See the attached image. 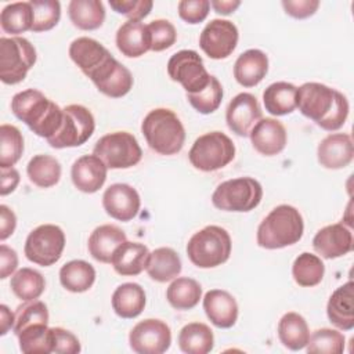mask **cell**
<instances>
[{
  "instance_id": "44dd1931",
  "label": "cell",
  "mask_w": 354,
  "mask_h": 354,
  "mask_svg": "<svg viewBox=\"0 0 354 354\" xmlns=\"http://www.w3.org/2000/svg\"><path fill=\"white\" fill-rule=\"evenodd\" d=\"M249 137L253 148L266 156L282 152L288 141L285 126L274 118H261L252 129Z\"/></svg>"
},
{
  "instance_id": "4dcf8cb0",
  "label": "cell",
  "mask_w": 354,
  "mask_h": 354,
  "mask_svg": "<svg viewBox=\"0 0 354 354\" xmlns=\"http://www.w3.org/2000/svg\"><path fill=\"white\" fill-rule=\"evenodd\" d=\"M278 337L289 350L297 351L304 348L310 337L308 325L304 317L295 311L283 314L278 322Z\"/></svg>"
},
{
  "instance_id": "ba28073f",
  "label": "cell",
  "mask_w": 354,
  "mask_h": 354,
  "mask_svg": "<svg viewBox=\"0 0 354 354\" xmlns=\"http://www.w3.org/2000/svg\"><path fill=\"white\" fill-rule=\"evenodd\" d=\"M36 62L33 44L21 36L0 37V79L6 84L22 82Z\"/></svg>"
},
{
  "instance_id": "8992f818",
  "label": "cell",
  "mask_w": 354,
  "mask_h": 354,
  "mask_svg": "<svg viewBox=\"0 0 354 354\" xmlns=\"http://www.w3.org/2000/svg\"><path fill=\"white\" fill-rule=\"evenodd\" d=\"M235 158L232 140L221 131H210L199 136L189 152L191 165L201 171H216L225 167Z\"/></svg>"
},
{
  "instance_id": "cb8c5ba5",
  "label": "cell",
  "mask_w": 354,
  "mask_h": 354,
  "mask_svg": "<svg viewBox=\"0 0 354 354\" xmlns=\"http://www.w3.org/2000/svg\"><path fill=\"white\" fill-rule=\"evenodd\" d=\"M354 283L353 281L339 286L329 297L326 304V315L332 325L340 330H351L354 328Z\"/></svg>"
},
{
  "instance_id": "d590c367",
  "label": "cell",
  "mask_w": 354,
  "mask_h": 354,
  "mask_svg": "<svg viewBox=\"0 0 354 354\" xmlns=\"http://www.w3.org/2000/svg\"><path fill=\"white\" fill-rule=\"evenodd\" d=\"M202 297V288L198 281L187 277L174 278L166 290L169 304L176 310H191Z\"/></svg>"
},
{
  "instance_id": "ab89813d",
  "label": "cell",
  "mask_w": 354,
  "mask_h": 354,
  "mask_svg": "<svg viewBox=\"0 0 354 354\" xmlns=\"http://www.w3.org/2000/svg\"><path fill=\"white\" fill-rule=\"evenodd\" d=\"M325 274L322 260L313 253L303 252L299 254L292 266V275L295 282L303 288H311L321 283Z\"/></svg>"
},
{
  "instance_id": "5bb4252c",
  "label": "cell",
  "mask_w": 354,
  "mask_h": 354,
  "mask_svg": "<svg viewBox=\"0 0 354 354\" xmlns=\"http://www.w3.org/2000/svg\"><path fill=\"white\" fill-rule=\"evenodd\" d=\"M239 33L235 24L228 19H212L199 36L202 51L212 59H224L232 54L238 44Z\"/></svg>"
},
{
  "instance_id": "bcb514c9",
  "label": "cell",
  "mask_w": 354,
  "mask_h": 354,
  "mask_svg": "<svg viewBox=\"0 0 354 354\" xmlns=\"http://www.w3.org/2000/svg\"><path fill=\"white\" fill-rule=\"evenodd\" d=\"M33 8L32 32L53 29L61 18V4L57 0H30Z\"/></svg>"
},
{
  "instance_id": "f6af8a7d",
  "label": "cell",
  "mask_w": 354,
  "mask_h": 354,
  "mask_svg": "<svg viewBox=\"0 0 354 354\" xmlns=\"http://www.w3.org/2000/svg\"><path fill=\"white\" fill-rule=\"evenodd\" d=\"M223 95H224V91H223L221 83L216 76L212 75V79L207 87L201 93L187 94V100L195 111H198L202 115H209L218 109L223 101Z\"/></svg>"
},
{
  "instance_id": "7402d4cb",
  "label": "cell",
  "mask_w": 354,
  "mask_h": 354,
  "mask_svg": "<svg viewBox=\"0 0 354 354\" xmlns=\"http://www.w3.org/2000/svg\"><path fill=\"white\" fill-rule=\"evenodd\" d=\"M106 171V165L98 156L94 153L83 155L73 162L71 178L79 191L84 194H94L105 184Z\"/></svg>"
},
{
  "instance_id": "816d5d0a",
  "label": "cell",
  "mask_w": 354,
  "mask_h": 354,
  "mask_svg": "<svg viewBox=\"0 0 354 354\" xmlns=\"http://www.w3.org/2000/svg\"><path fill=\"white\" fill-rule=\"evenodd\" d=\"M282 7L285 12L293 18L304 19L315 14L319 7L318 0H283Z\"/></svg>"
},
{
  "instance_id": "484cf974",
  "label": "cell",
  "mask_w": 354,
  "mask_h": 354,
  "mask_svg": "<svg viewBox=\"0 0 354 354\" xmlns=\"http://www.w3.org/2000/svg\"><path fill=\"white\" fill-rule=\"evenodd\" d=\"M268 72V57L257 48L242 53L234 64V77L243 87L257 86Z\"/></svg>"
},
{
  "instance_id": "b9f144b4",
  "label": "cell",
  "mask_w": 354,
  "mask_h": 354,
  "mask_svg": "<svg viewBox=\"0 0 354 354\" xmlns=\"http://www.w3.org/2000/svg\"><path fill=\"white\" fill-rule=\"evenodd\" d=\"M24 137L12 124L0 126V167H12L22 156Z\"/></svg>"
},
{
  "instance_id": "603a6c76",
  "label": "cell",
  "mask_w": 354,
  "mask_h": 354,
  "mask_svg": "<svg viewBox=\"0 0 354 354\" xmlns=\"http://www.w3.org/2000/svg\"><path fill=\"white\" fill-rule=\"evenodd\" d=\"M203 310L210 322L220 328L228 329L238 319V303L232 295L223 289H212L203 297Z\"/></svg>"
},
{
  "instance_id": "7c38bea8",
  "label": "cell",
  "mask_w": 354,
  "mask_h": 354,
  "mask_svg": "<svg viewBox=\"0 0 354 354\" xmlns=\"http://www.w3.org/2000/svg\"><path fill=\"white\" fill-rule=\"evenodd\" d=\"M167 75L178 82L187 94L201 93L210 83L212 75L206 71L202 57L194 50H180L167 61Z\"/></svg>"
},
{
  "instance_id": "60d3db41",
  "label": "cell",
  "mask_w": 354,
  "mask_h": 354,
  "mask_svg": "<svg viewBox=\"0 0 354 354\" xmlns=\"http://www.w3.org/2000/svg\"><path fill=\"white\" fill-rule=\"evenodd\" d=\"M19 348L25 354H50L53 353V332L47 325H36L24 329L17 335Z\"/></svg>"
},
{
  "instance_id": "6da1fadb",
  "label": "cell",
  "mask_w": 354,
  "mask_h": 354,
  "mask_svg": "<svg viewBox=\"0 0 354 354\" xmlns=\"http://www.w3.org/2000/svg\"><path fill=\"white\" fill-rule=\"evenodd\" d=\"M296 108L326 131L339 130L348 116V101L340 91L317 82L297 87Z\"/></svg>"
},
{
  "instance_id": "8d00e7d4",
  "label": "cell",
  "mask_w": 354,
  "mask_h": 354,
  "mask_svg": "<svg viewBox=\"0 0 354 354\" xmlns=\"http://www.w3.org/2000/svg\"><path fill=\"white\" fill-rule=\"evenodd\" d=\"M10 288L19 300L30 301L41 296L46 289V279L39 271L24 267L12 274Z\"/></svg>"
},
{
  "instance_id": "ac0fdd59",
  "label": "cell",
  "mask_w": 354,
  "mask_h": 354,
  "mask_svg": "<svg viewBox=\"0 0 354 354\" xmlns=\"http://www.w3.org/2000/svg\"><path fill=\"white\" fill-rule=\"evenodd\" d=\"M314 250L324 259H337L353 250V232L343 223L321 228L313 238Z\"/></svg>"
},
{
  "instance_id": "9c48e42d",
  "label": "cell",
  "mask_w": 354,
  "mask_h": 354,
  "mask_svg": "<svg viewBox=\"0 0 354 354\" xmlns=\"http://www.w3.org/2000/svg\"><path fill=\"white\" fill-rule=\"evenodd\" d=\"M93 153L98 156L108 169H129L136 166L142 158L137 138L127 131H115L102 136L95 142Z\"/></svg>"
},
{
  "instance_id": "9a60e30c",
  "label": "cell",
  "mask_w": 354,
  "mask_h": 354,
  "mask_svg": "<svg viewBox=\"0 0 354 354\" xmlns=\"http://www.w3.org/2000/svg\"><path fill=\"white\" fill-rule=\"evenodd\" d=\"M263 118L257 98L250 93L236 94L228 104L225 120L228 129L239 137H249L252 129Z\"/></svg>"
},
{
  "instance_id": "f35d334b",
  "label": "cell",
  "mask_w": 354,
  "mask_h": 354,
  "mask_svg": "<svg viewBox=\"0 0 354 354\" xmlns=\"http://www.w3.org/2000/svg\"><path fill=\"white\" fill-rule=\"evenodd\" d=\"M0 25L6 33L19 35L32 30L33 8L30 1H17L7 4L0 12Z\"/></svg>"
},
{
  "instance_id": "d6a6232c",
  "label": "cell",
  "mask_w": 354,
  "mask_h": 354,
  "mask_svg": "<svg viewBox=\"0 0 354 354\" xmlns=\"http://www.w3.org/2000/svg\"><path fill=\"white\" fill-rule=\"evenodd\" d=\"M297 87L288 82H275L263 93L266 111L274 116H283L296 109Z\"/></svg>"
},
{
  "instance_id": "f546056e",
  "label": "cell",
  "mask_w": 354,
  "mask_h": 354,
  "mask_svg": "<svg viewBox=\"0 0 354 354\" xmlns=\"http://www.w3.org/2000/svg\"><path fill=\"white\" fill-rule=\"evenodd\" d=\"M181 259L171 248H158L149 253L145 271L156 282H169L181 272Z\"/></svg>"
},
{
  "instance_id": "30bf717a",
  "label": "cell",
  "mask_w": 354,
  "mask_h": 354,
  "mask_svg": "<svg viewBox=\"0 0 354 354\" xmlns=\"http://www.w3.org/2000/svg\"><path fill=\"white\" fill-rule=\"evenodd\" d=\"M62 112V124L59 130L47 140V142L55 149L83 145L93 136L95 129L93 113L88 108L79 104L66 105Z\"/></svg>"
},
{
  "instance_id": "7bdbcfd3",
  "label": "cell",
  "mask_w": 354,
  "mask_h": 354,
  "mask_svg": "<svg viewBox=\"0 0 354 354\" xmlns=\"http://www.w3.org/2000/svg\"><path fill=\"white\" fill-rule=\"evenodd\" d=\"M344 335L336 329L321 328L314 330L306 346L307 353L318 354H342L344 351Z\"/></svg>"
},
{
  "instance_id": "1f68e13d",
  "label": "cell",
  "mask_w": 354,
  "mask_h": 354,
  "mask_svg": "<svg viewBox=\"0 0 354 354\" xmlns=\"http://www.w3.org/2000/svg\"><path fill=\"white\" fill-rule=\"evenodd\" d=\"M178 347L185 354H207L214 347L212 329L202 322H191L178 333Z\"/></svg>"
},
{
  "instance_id": "83f0119b",
  "label": "cell",
  "mask_w": 354,
  "mask_h": 354,
  "mask_svg": "<svg viewBox=\"0 0 354 354\" xmlns=\"http://www.w3.org/2000/svg\"><path fill=\"white\" fill-rule=\"evenodd\" d=\"M126 241V234L118 225L102 224L91 232L87 246L94 260L111 263L115 250Z\"/></svg>"
},
{
  "instance_id": "7a4b0ae2",
  "label": "cell",
  "mask_w": 354,
  "mask_h": 354,
  "mask_svg": "<svg viewBox=\"0 0 354 354\" xmlns=\"http://www.w3.org/2000/svg\"><path fill=\"white\" fill-rule=\"evenodd\" d=\"M11 111L36 136L46 140L59 130L64 119L62 109L35 88L17 93L11 100Z\"/></svg>"
},
{
  "instance_id": "6f0895ef",
  "label": "cell",
  "mask_w": 354,
  "mask_h": 354,
  "mask_svg": "<svg viewBox=\"0 0 354 354\" xmlns=\"http://www.w3.org/2000/svg\"><path fill=\"white\" fill-rule=\"evenodd\" d=\"M210 6L214 8L217 14L228 15L241 6V1L239 0H214V1H210Z\"/></svg>"
},
{
  "instance_id": "3957f363",
  "label": "cell",
  "mask_w": 354,
  "mask_h": 354,
  "mask_svg": "<svg viewBox=\"0 0 354 354\" xmlns=\"http://www.w3.org/2000/svg\"><path fill=\"white\" fill-rule=\"evenodd\" d=\"M304 232L300 212L290 205L274 207L257 228V245L264 249H282L299 242Z\"/></svg>"
},
{
  "instance_id": "e575fe53",
  "label": "cell",
  "mask_w": 354,
  "mask_h": 354,
  "mask_svg": "<svg viewBox=\"0 0 354 354\" xmlns=\"http://www.w3.org/2000/svg\"><path fill=\"white\" fill-rule=\"evenodd\" d=\"M95 281L94 267L84 260H71L59 270L61 285L72 293L88 290Z\"/></svg>"
},
{
  "instance_id": "ffe728a7",
  "label": "cell",
  "mask_w": 354,
  "mask_h": 354,
  "mask_svg": "<svg viewBox=\"0 0 354 354\" xmlns=\"http://www.w3.org/2000/svg\"><path fill=\"white\" fill-rule=\"evenodd\" d=\"M69 57L77 68L90 79L113 55L91 37H77L69 46Z\"/></svg>"
},
{
  "instance_id": "db71d44e",
  "label": "cell",
  "mask_w": 354,
  "mask_h": 354,
  "mask_svg": "<svg viewBox=\"0 0 354 354\" xmlns=\"http://www.w3.org/2000/svg\"><path fill=\"white\" fill-rule=\"evenodd\" d=\"M17 227L15 213L6 205H0V239L6 241L11 236Z\"/></svg>"
},
{
  "instance_id": "ee69618b",
  "label": "cell",
  "mask_w": 354,
  "mask_h": 354,
  "mask_svg": "<svg viewBox=\"0 0 354 354\" xmlns=\"http://www.w3.org/2000/svg\"><path fill=\"white\" fill-rule=\"evenodd\" d=\"M36 325H48L47 306L40 300H30L18 306L15 311V324L12 328L15 336L24 329Z\"/></svg>"
},
{
  "instance_id": "4fadbf2b",
  "label": "cell",
  "mask_w": 354,
  "mask_h": 354,
  "mask_svg": "<svg viewBox=\"0 0 354 354\" xmlns=\"http://www.w3.org/2000/svg\"><path fill=\"white\" fill-rule=\"evenodd\" d=\"M129 343L137 354H162L171 344V330L166 322L148 318L133 326Z\"/></svg>"
},
{
  "instance_id": "f1b7e54d",
  "label": "cell",
  "mask_w": 354,
  "mask_h": 354,
  "mask_svg": "<svg viewBox=\"0 0 354 354\" xmlns=\"http://www.w3.org/2000/svg\"><path fill=\"white\" fill-rule=\"evenodd\" d=\"M111 301L112 308L118 317L130 319L138 317L142 313L147 297L141 285L136 282H126L115 289Z\"/></svg>"
},
{
  "instance_id": "8fae6325",
  "label": "cell",
  "mask_w": 354,
  "mask_h": 354,
  "mask_svg": "<svg viewBox=\"0 0 354 354\" xmlns=\"http://www.w3.org/2000/svg\"><path fill=\"white\" fill-rule=\"evenodd\" d=\"M65 248V234L55 224H41L29 232L25 241V256L29 261L41 267L55 264Z\"/></svg>"
},
{
  "instance_id": "11a10c76",
  "label": "cell",
  "mask_w": 354,
  "mask_h": 354,
  "mask_svg": "<svg viewBox=\"0 0 354 354\" xmlns=\"http://www.w3.org/2000/svg\"><path fill=\"white\" fill-rule=\"evenodd\" d=\"M1 187H0V195L6 196L15 191L18 183H19V173L14 167L1 169Z\"/></svg>"
},
{
  "instance_id": "52a82bcc",
  "label": "cell",
  "mask_w": 354,
  "mask_h": 354,
  "mask_svg": "<svg viewBox=\"0 0 354 354\" xmlns=\"http://www.w3.org/2000/svg\"><path fill=\"white\" fill-rule=\"evenodd\" d=\"M263 198L261 184L252 177H238L218 184L212 195L214 207L225 212H250Z\"/></svg>"
},
{
  "instance_id": "f907efd6",
  "label": "cell",
  "mask_w": 354,
  "mask_h": 354,
  "mask_svg": "<svg viewBox=\"0 0 354 354\" xmlns=\"http://www.w3.org/2000/svg\"><path fill=\"white\" fill-rule=\"evenodd\" d=\"M53 332V353H58V354H76L80 353L82 346L79 339L69 330L59 328V326H54L51 328Z\"/></svg>"
},
{
  "instance_id": "d6986e66",
  "label": "cell",
  "mask_w": 354,
  "mask_h": 354,
  "mask_svg": "<svg viewBox=\"0 0 354 354\" xmlns=\"http://www.w3.org/2000/svg\"><path fill=\"white\" fill-rule=\"evenodd\" d=\"M354 156L351 136L347 133H332L326 136L317 148V158L321 166L330 170L344 169Z\"/></svg>"
},
{
  "instance_id": "4316f807",
  "label": "cell",
  "mask_w": 354,
  "mask_h": 354,
  "mask_svg": "<svg viewBox=\"0 0 354 354\" xmlns=\"http://www.w3.org/2000/svg\"><path fill=\"white\" fill-rule=\"evenodd\" d=\"M149 257V250L140 242H123L113 253L111 264L113 270L123 277H134L141 274Z\"/></svg>"
},
{
  "instance_id": "5b68a950",
  "label": "cell",
  "mask_w": 354,
  "mask_h": 354,
  "mask_svg": "<svg viewBox=\"0 0 354 354\" xmlns=\"http://www.w3.org/2000/svg\"><path fill=\"white\" fill-rule=\"evenodd\" d=\"M231 236L223 227L206 225L195 232L187 243L191 263L199 268H214L224 264L231 254Z\"/></svg>"
},
{
  "instance_id": "74e56055",
  "label": "cell",
  "mask_w": 354,
  "mask_h": 354,
  "mask_svg": "<svg viewBox=\"0 0 354 354\" xmlns=\"http://www.w3.org/2000/svg\"><path fill=\"white\" fill-rule=\"evenodd\" d=\"M61 171L59 162L54 156L43 153L35 155L26 166L30 183L39 188H50L55 185L61 178Z\"/></svg>"
},
{
  "instance_id": "681fc988",
  "label": "cell",
  "mask_w": 354,
  "mask_h": 354,
  "mask_svg": "<svg viewBox=\"0 0 354 354\" xmlns=\"http://www.w3.org/2000/svg\"><path fill=\"white\" fill-rule=\"evenodd\" d=\"M178 15L183 21L187 24L195 25L206 19L209 10H210V1L207 0H183L178 3Z\"/></svg>"
},
{
  "instance_id": "7dc6e473",
  "label": "cell",
  "mask_w": 354,
  "mask_h": 354,
  "mask_svg": "<svg viewBox=\"0 0 354 354\" xmlns=\"http://www.w3.org/2000/svg\"><path fill=\"white\" fill-rule=\"evenodd\" d=\"M151 36V51L159 53L171 47L177 40V32L174 25L167 19H155L148 25Z\"/></svg>"
},
{
  "instance_id": "277c9868",
  "label": "cell",
  "mask_w": 354,
  "mask_h": 354,
  "mask_svg": "<svg viewBox=\"0 0 354 354\" xmlns=\"http://www.w3.org/2000/svg\"><path fill=\"white\" fill-rule=\"evenodd\" d=\"M141 131L148 147L159 155H174L184 147L185 129L171 109L149 111L141 123Z\"/></svg>"
},
{
  "instance_id": "9f6ffc18",
  "label": "cell",
  "mask_w": 354,
  "mask_h": 354,
  "mask_svg": "<svg viewBox=\"0 0 354 354\" xmlns=\"http://www.w3.org/2000/svg\"><path fill=\"white\" fill-rule=\"evenodd\" d=\"M15 324V314L6 306L1 304L0 306V335L4 336L7 335V332L14 328Z\"/></svg>"
},
{
  "instance_id": "2e32d148",
  "label": "cell",
  "mask_w": 354,
  "mask_h": 354,
  "mask_svg": "<svg viewBox=\"0 0 354 354\" xmlns=\"http://www.w3.org/2000/svg\"><path fill=\"white\" fill-rule=\"evenodd\" d=\"M102 206L108 216L119 221L133 220L140 210L141 199L136 188L116 183L109 185L102 195Z\"/></svg>"
},
{
  "instance_id": "f5cc1de1",
  "label": "cell",
  "mask_w": 354,
  "mask_h": 354,
  "mask_svg": "<svg viewBox=\"0 0 354 354\" xmlns=\"http://www.w3.org/2000/svg\"><path fill=\"white\" fill-rule=\"evenodd\" d=\"M18 267V256L14 249L1 243L0 245V278L6 279L15 272Z\"/></svg>"
},
{
  "instance_id": "836d02e7",
  "label": "cell",
  "mask_w": 354,
  "mask_h": 354,
  "mask_svg": "<svg viewBox=\"0 0 354 354\" xmlns=\"http://www.w3.org/2000/svg\"><path fill=\"white\" fill-rule=\"evenodd\" d=\"M72 24L82 30L98 29L105 19V8L100 0H72L68 4Z\"/></svg>"
},
{
  "instance_id": "e0dca14e",
  "label": "cell",
  "mask_w": 354,
  "mask_h": 354,
  "mask_svg": "<svg viewBox=\"0 0 354 354\" xmlns=\"http://www.w3.org/2000/svg\"><path fill=\"white\" fill-rule=\"evenodd\" d=\"M90 80L98 91L111 98H120L126 95L131 90L134 82L131 72L113 57L102 65L90 77Z\"/></svg>"
},
{
  "instance_id": "c3c4849f",
  "label": "cell",
  "mask_w": 354,
  "mask_h": 354,
  "mask_svg": "<svg viewBox=\"0 0 354 354\" xmlns=\"http://www.w3.org/2000/svg\"><path fill=\"white\" fill-rule=\"evenodd\" d=\"M111 8L116 12L127 17L130 21H141L145 18L152 7V0H109Z\"/></svg>"
},
{
  "instance_id": "d4e9b609",
  "label": "cell",
  "mask_w": 354,
  "mask_h": 354,
  "mask_svg": "<svg viewBox=\"0 0 354 354\" xmlns=\"http://www.w3.org/2000/svg\"><path fill=\"white\" fill-rule=\"evenodd\" d=\"M118 50L129 57L138 58L151 50V36L147 25L141 21H126L116 32Z\"/></svg>"
}]
</instances>
